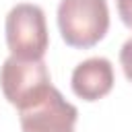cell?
Wrapping results in <instances>:
<instances>
[{
    "label": "cell",
    "mask_w": 132,
    "mask_h": 132,
    "mask_svg": "<svg viewBox=\"0 0 132 132\" xmlns=\"http://www.w3.org/2000/svg\"><path fill=\"white\" fill-rule=\"evenodd\" d=\"M58 29L70 47L89 50L97 45L109 29L107 0H60Z\"/></svg>",
    "instance_id": "6da1fadb"
},
{
    "label": "cell",
    "mask_w": 132,
    "mask_h": 132,
    "mask_svg": "<svg viewBox=\"0 0 132 132\" xmlns=\"http://www.w3.org/2000/svg\"><path fill=\"white\" fill-rule=\"evenodd\" d=\"M4 33L10 56L21 60H43L50 37L45 12L41 6L31 2H21L12 6L6 14Z\"/></svg>",
    "instance_id": "7a4b0ae2"
},
{
    "label": "cell",
    "mask_w": 132,
    "mask_h": 132,
    "mask_svg": "<svg viewBox=\"0 0 132 132\" xmlns=\"http://www.w3.org/2000/svg\"><path fill=\"white\" fill-rule=\"evenodd\" d=\"M50 87L52 78L43 60H21L8 56L0 66V89L4 99L16 109L37 101Z\"/></svg>",
    "instance_id": "3957f363"
},
{
    "label": "cell",
    "mask_w": 132,
    "mask_h": 132,
    "mask_svg": "<svg viewBox=\"0 0 132 132\" xmlns=\"http://www.w3.org/2000/svg\"><path fill=\"white\" fill-rule=\"evenodd\" d=\"M23 132H74L78 109L52 85L37 101L19 109Z\"/></svg>",
    "instance_id": "277c9868"
},
{
    "label": "cell",
    "mask_w": 132,
    "mask_h": 132,
    "mask_svg": "<svg viewBox=\"0 0 132 132\" xmlns=\"http://www.w3.org/2000/svg\"><path fill=\"white\" fill-rule=\"evenodd\" d=\"M70 85L82 101H97L113 89V66L103 56L87 58L74 66Z\"/></svg>",
    "instance_id": "5b68a950"
},
{
    "label": "cell",
    "mask_w": 132,
    "mask_h": 132,
    "mask_svg": "<svg viewBox=\"0 0 132 132\" xmlns=\"http://www.w3.org/2000/svg\"><path fill=\"white\" fill-rule=\"evenodd\" d=\"M120 64H122V70H124L126 78L132 82V37L126 39L122 50H120Z\"/></svg>",
    "instance_id": "8992f818"
},
{
    "label": "cell",
    "mask_w": 132,
    "mask_h": 132,
    "mask_svg": "<svg viewBox=\"0 0 132 132\" xmlns=\"http://www.w3.org/2000/svg\"><path fill=\"white\" fill-rule=\"evenodd\" d=\"M116 6H118V14L122 23L128 29H132V0H116Z\"/></svg>",
    "instance_id": "52a82bcc"
}]
</instances>
